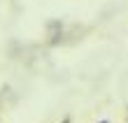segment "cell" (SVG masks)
<instances>
[{"mask_svg":"<svg viewBox=\"0 0 128 123\" xmlns=\"http://www.w3.org/2000/svg\"><path fill=\"white\" fill-rule=\"evenodd\" d=\"M61 123H72V116H65V119L61 121Z\"/></svg>","mask_w":128,"mask_h":123,"instance_id":"obj_1","label":"cell"},{"mask_svg":"<svg viewBox=\"0 0 128 123\" xmlns=\"http://www.w3.org/2000/svg\"><path fill=\"white\" fill-rule=\"evenodd\" d=\"M96 123H112L110 119H100V121H96Z\"/></svg>","mask_w":128,"mask_h":123,"instance_id":"obj_2","label":"cell"},{"mask_svg":"<svg viewBox=\"0 0 128 123\" xmlns=\"http://www.w3.org/2000/svg\"><path fill=\"white\" fill-rule=\"evenodd\" d=\"M0 123H2V119H0Z\"/></svg>","mask_w":128,"mask_h":123,"instance_id":"obj_3","label":"cell"}]
</instances>
